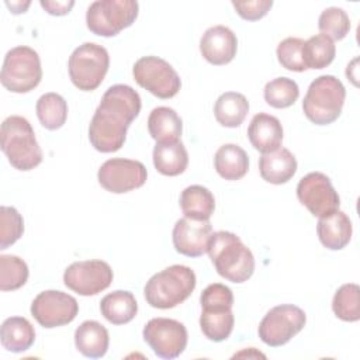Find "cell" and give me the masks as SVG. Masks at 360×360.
Listing matches in <instances>:
<instances>
[{
    "label": "cell",
    "mask_w": 360,
    "mask_h": 360,
    "mask_svg": "<svg viewBox=\"0 0 360 360\" xmlns=\"http://www.w3.org/2000/svg\"><path fill=\"white\" fill-rule=\"evenodd\" d=\"M141 97L128 84H114L105 90L89 125L93 148L103 153L122 148L127 129L139 115Z\"/></svg>",
    "instance_id": "1"
},
{
    "label": "cell",
    "mask_w": 360,
    "mask_h": 360,
    "mask_svg": "<svg viewBox=\"0 0 360 360\" xmlns=\"http://www.w3.org/2000/svg\"><path fill=\"white\" fill-rule=\"evenodd\" d=\"M207 252L217 273L231 283H245L255 271L253 253L233 232L211 233Z\"/></svg>",
    "instance_id": "2"
},
{
    "label": "cell",
    "mask_w": 360,
    "mask_h": 360,
    "mask_svg": "<svg viewBox=\"0 0 360 360\" xmlns=\"http://www.w3.org/2000/svg\"><path fill=\"white\" fill-rule=\"evenodd\" d=\"M0 138L1 150L14 169L28 172L42 162V150L27 118L21 115L7 117L1 124Z\"/></svg>",
    "instance_id": "3"
},
{
    "label": "cell",
    "mask_w": 360,
    "mask_h": 360,
    "mask_svg": "<svg viewBox=\"0 0 360 360\" xmlns=\"http://www.w3.org/2000/svg\"><path fill=\"white\" fill-rule=\"evenodd\" d=\"M197 284L195 273L183 264H173L153 274L145 288L146 302L159 309L174 308L186 301Z\"/></svg>",
    "instance_id": "4"
},
{
    "label": "cell",
    "mask_w": 360,
    "mask_h": 360,
    "mask_svg": "<svg viewBox=\"0 0 360 360\" xmlns=\"http://www.w3.org/2000/svg\"><path fill=\"white\" fill-rule=\"evenodd\" d=\"M345 98L343 83L332 75H322L309 84L302 101V110L312 124L328 125L339 118Z\"/></svg>",
    "instance_id": "5"
},
{
    "label": "cell",
    "mask_w": 360,
    "mask_h": 360,
    "mask_svg": "<svg viewBox=\"0 0 360 360\" xmlns=\"http://www.w3.org/2000/svg\"><path fill=\"white\" fill-rule=\"evenodd\" d=\"M41 79L42 68L37 51L20 45L6 53L0 73L4 89L13 93H28L39 84Z\"/></svg>",
    "instance_id": "6"
},
{
    "label": "cell",
    "mask_w": 360,
    "mask_h": 360,
    "mask_svg": "<svg viewBox=\"0 0 360 360\" xmlns=\"http://www.w3.org/2000/svg\"><path fill=\"white\" fill-rule=\"evenodd\" d=\"M110 56L104 46L94 42L79 45L69 56L68 69L72 83L83 91L96 90L104 80Z\"/></svg>",
    "instance_id": "7"
},
{
    "label": "cell",
    "mask_w": 360,
    "mask_h": 360,
    "mask_svg": "<svg viewBox=\"0 0 360 360\" xmlns=\"http://www.w3.org/2000/svg\"><path fill=\"white\" fill-rule=\"evenodd\" d=\"M138 10L139 6L135 0H97L87 8L86 24L96 35L114 37L132 25Z\"/></svg>",
    "instance_id": "8"
},
{
    "label": "cell",
    "mask_w": 360,
    "mask_h": 360,
    "mask_svg": "<svg viewBox=\"0 0 360 360\" xmlns=\"http://www.w3.org/2000/svg\"><path fill=\"white\" fill-rule=\"evenodd\" d=\"M135 82L159 98L174 97L180 87L181 80L173 66L158 56H142L132 68Z\"/></svg>",
    "instance_id": "9"
},
{
    "label": "cell",
    "mask_w": 360,
    "mask_h": 360,
    "mask_svg": "<svg viewBox=\"0 0 360 360\" xmlns=\"http://www.w3.org/2000/svg\"><path fill=\"white\" fill-rule=\"evenodd\" d=\"M307 322L305 312L292 304H281L271 308L259 323V338L271 347L288 343L302 330Z\"/></svg>",
    "instance_id": "10"
},
{
    "label": "cell",
    "mask_w": 360,
    "mask_h": 360,
    "mask_svg": "<svg viewBox=\"0 0 360 360\" xmlns=\"http://www.w3.org/2000/svg\"><path fill=\"white\" fill-rule=\"evenodd\" d=\"M143 340L160 359H176L187 346L186 326L170 318H153L143 328Z\"/></svg>",
    "instance_id": "11"
},
{
    "label": "cell",
    "mask_w": 360,
    "mask_h": 360,
    "mask_svg": "<svg viewBox=\"0 0 360 360\" xmlns=\"http://www.w3.org/2000/svg\"><path fill=\"white\" fill-rule=\"evenodd\" d=\"M297 197L300 202L318 218L338 211L340 205V198L330 179L321 172H311L300 180Z\"/></svg>",
    "instance_id": "12"
},
{
    "label": "cell",
    "mask_w": 360,
    "mask_h": 360,
    "mask_svg": "<svg viewBox=\"0 0 360 360\" xmlns=\"http://www.w3.org/2000/svg\"><path fill=\"white\" fill-rule=\"evenodd\" d=\"M148 172L143 163L124 158L105 160L97 173L100 186L114 194H122L142 187Z\"/></svg>",
    "instance_id": "13"
},
{
    "label": "cell",
    "mask_w": 360,
    "mask_h": 360,
    "mask_svg": "<svg viewBox=\"0 0 360 360\" xmlns=\"http://www.w3.org/2000/svg\"><path fill=\"white\" fill-rule=\"evenodd\" d=\"M112 269L103 260L72 263L63 273V283L79 295H96L112 283Z\"/></svg>",
    "instance_id": "14"
},
{
    "label": "cell",
    "mask_w": 360,
    "mask_h": 360,
    "mask_svg": "<svg viewBox=\"0 0 360 360\" xmlns=\"http://www.w3.org/2000/svg\"><path fill=\"white\" fill-rule=\"evenodd\" d=\"M77 312L79 304L76 298L58 290L39 292L31 304L32 316L41 326L48 329L70 323Z\"/></svg>",
    "instance_id": "15"
},
{
    "label": "cell",
    "mask_w": 360,
    "mask_h": 360,
    "mask_svg": "<svg viewBox=\"0 0 360 360\" xmlns=\"http://www.w3.org/2000/svg\"><path fill=\"white\" fill-rule=\"evenodd\" d=\"M212 233L210 221L181 218L173 228V246L187 257H198L208 249V242Z\"/></svg>",
    "instance_id": "16"
},
{
    "label": "cell",
    "mask_w": 360,
    "mask_h": 360,
    "mask_svg": "<svg viewBox=\"0 0 360 360\" xmlns=\"http://www.w3.org/2000/svg\"><path fill=\"white\" fill-rule=\"evenodd\" d=\"M238 49V39L232 30L225 25H214L208 28L200 41V52L211 65L229 63Z\"/></svg>",
    "instance_id": "17"
},
{
    "label": "cell",
    "mask_w": 360,
    "mask_h": 360,
    "mask_svg": "<svg viewBox=\"0 0 360 360\" xmlns=\"http://www.w3.org/2000/svg\"><path fill=\"white\" fill-rule=\"evenodd\" d=\"M259 172L263 180L271 184H284L297 172L295 156L283 146L266 152L259 159Z\"/></svg>",
    "instance_id": "18"
},
{
    "label": "cell",
    "mask_w": 360,
    "mask_h": 360,
    "mask_svg": "<svg viewBox=\"0 0 360 360\" xmlns=\"http://www.w3.org/2000/svg\"><path fill=\"white\" fill-rule=\"evenodd\" d=\"M248 138L252 146L262 153L274 150L283 141L281 122L274 115L259 112L249 124Z\"/></svg>",
    "instance_id": "19"
},
{
    "label": "cell",
    "mask_w": 360,
    "mask_h": 360,
    "mask_svg": "<svg viewBox=\"0 0 360 360\" xmlns=\"http://www.w3.org/2000/svg\"><path fill=\"white\" fill-rule=\"evenodd\" d=\"M200 316V328L204 336L212 342H222L229 338L233 329L235 318L232 305L204 304Z\"/></svg>",
    "instance_id": "20"
},
{
    "label": "cell",
    "mask_w": 360,
    "mask_h": 360,
    "mask_svg": "<svg viewBox=\"0 0 360 360\" xmlns=\"http://www.w3.org/2000/svg\"><path fill=\"white\" fill-rule=\"evenodd\" d=\"M352 221L343 211H335L321 217L316 225V233L321 243L330 250L343 249L352 239Z\"/></svg>",
    "instance_id": "21"
},
{
    "label": "cell",
    "mask_w": 360,
    "mask_h": 360,
    "mask_svg": "<svg viewBox=\"0 0 360 360\" xmlns=\"http://www.w3.org/2000/svg\"><path fill=\"white\" fill-rule=\"evenodd\" d=\"M75 345L83 356L100 359L108 350V330L97 321H84L75 332Z\"/></svg>",
    "instance_id": "22"
},
{
    "label": "cell",
    "mask_w": 360,
    "mask_h": 360,
    "mask_svg": "<svg viewBox=\"0 0 360 360\" xmlns=\"http://www.w3.org/2000/svg\"><path fill=\"white\" fill-rule=\"evenodd\" d=\"M148 131L156 143L177 142L183 132V122L173 108L156 107L148 117Z\"/></svg>",
    "instance_id": "23"
},
{
    "label": "cell",
    "mask_w": 360,
    "mask_h": 360,
    "mask_svg": "<svg viewBox=\"0 0 360 360\" xmlns=\"http://www.w3.org/2000/svg\"><path fill=\"white\" fill-rule=\"evenodd\" d=\"M0 340L6 350L11 353H22L35 342L34 326L22 316L7 318L0 328Z\"/></svg>",
    "instance_id": "24"
},
{
    "label": "cell",
    "mask_w": 360,
    "mask_h": 360,
    "mask_svg": "<svg viewBox=\"0 0 360 360\" xmlns=\"http://www.w3.org/2000/svg\"><path fill=\"white\" fill-rule=\"evenodd\" d=\"M100 311L110 323L124 325L135 318L138 312V304L132 292L117 290L103 297L100 302Z\"/></svg>",
    "instance_id": "25"
},
{
    "label": "cell",
    "mask_w": 360,
    "mask_h": 360,
    "mask_svg": "<svg viewBox=\"0 0 360 360\" xmlns=\"http://www.w3.org/2000/svg\"><path fill=\"white\" fill-rule=\"evenodd\" d=\"M214 166L222 179L239 180L249 170V158L239 145L225 143L215 152Z\"/></svg>",
    "instance_id": "26"
},
{
    "label": "cell",
    "mask_w": 360,
    "mask_h": 360,
    "mask_svg": "<svg viewBox=\"0 0 360 360\" xmlns=\"http://www.w3.org/2000/svg\"><path fill=\"white\" fill-rule=\"evenodd\" d=\"M180 208L187 218L208 221L214 214L215 200L207 187L193 184L181 191Z\"/></svg>",
    "instance_id": "27"
},
{
    "label": "cell",
    "mask_w": 360,
    "mask_h": 360,
    "mask_svg": "<svg viewBox=\"0 0 360 360\" xmlns=\"http://www.w3.org/2000/svg\"><path fill=\"white\" fill-rule=\"evenodd\" d=\"M249 112L248 98L236 91L222 93L214 105V115L218 124L226 128L239 127Z\"/></svg>",
    "instance_id": "28"
},
{
    "label": "cell",
    "mask_w": 360,
    "mask_h": 360,
    "mask_svg": "<svg viewBox=\"0 0 360 360\" xmlns=\"http://www.w3.org/2000/svg\"><path fill=\"white\" fill-rule=\"evenodd\" d=\"M153 165L160 174L179 176L187 169L188 153L180 141L156 143L153 148Z\"/></svg>",
    "instance_id": "29"
},
{
    "label": "cell",
    "mask_w": 360,
    "mask_h": 360,
    "mask_svg": "<svg viewBox=\"0 0 360 360\" xmlns=\"http://www.w3.org/2000/svg\"><path fill=\"white\" fill-rule=\"evenodd\" d=\"M37 115L46 129H59L68 118L66 100L58 93H45L37 101Z\"/></svg>",
    "instance_id": "30"
},
{
    "label": "cell",
    "mask_w": 360,
    "mask_h": 360,
    "mask_svg": "<svg viewBox=\"0 0 360 360\" xmlns=\"http://www.w3.org/2000/svg\"><path fill=\"white\" fill-rule=\"evenodd\" d=\"M336 55V46L330 38L318 34L304 42L302 56L307 69H323L329 66Z\"/></svg>",
    "instance_id": "31"
},
{
    "label": "cell",
    "mask_w": 360,
    "mask_h": 360,
    "mask_svg": "<svg viewBox=\"0 0 360 360\" xmlns=\"http://www.w3.org/2000/svg\"><path fill=\"white\" fill-rule=\"evenodd\" d=\"M332 309L335 315L345 322L360 319V288L354 283L343 284L333 295Z\"/></svg>",
    "instance_id": "32"
},
{
    "label": "cell",
    "mask_w": 360,
    "mask_h": 360,
    "mask_svg": "<svg viewBox=\"0 0 360 360\" xmlns=\"http://www.w3.org/2000/svg\"><path fill=\"white\" fill-rule=\"evenodd\" d=\"M263 96L269 105L274 108H287L298 100L300 89L292 79L276 77L264 86Z\"/></svg>",
    "instance_id": "33"
},
{
    "label": "cell",
    "mask_w": 360,
    "mask_h": 360,
    "mask_svg": "<svg viewBox=\"0 0 360 360\" xmlns=\"http://www.w3.org/2000/svg\"><path fill=\"white\" fill-rule=\"evenodd\" d=\"M27 263L14 255L0 256V290L14 291L21 288L28 280Z\"/></svg>",
    "instance_id": "34"
},
{
    "label": "cell",
    "mask_w": 360,
    "mask_h": 360,
    "mask_svg": "<svg viewBox=\"0 0 360 360\" xmlns=\"http://www.w3.org/2000/svg\"><path fill=\"white\" fill-rule=\"evenodd\" d=\"M318 28L322 35H326L332 41H340L350 31V18L343 8L329 7L321 13Z\"/></svg>",
    "instance_id": "35"
},
{
    "label": "cell",
    "mask_w": 360,
    "mask_h": 360,
    "mask_svg": "<svg viewBox=\"0 0 360 360\" xmlns=\"http://www.w3.org/2000/svg\"><path fill=\"white\" fill-rule=\"evenodd\" d=\"M24 232V221L14 207L0 208V249H7L15 243Z\"/></svg>",
    "instance_id": "36"
},
{
    "label": "cell",
    "mask_w": 360,
    "mask_h": 360,
    "mask_svg": "<svg viewBox=\"0 0 360 360\" xmlns=\"http://www.w3.org/2000/svg\"><path fill=\"white\" fill-rule=\"evenodd\" d=\"M304 39L297 37H288L283 39L277 46V59L283 68L291 72H304L307 70V66L304 63L302 56V48H304Z\"/></svg>",
    "instance_id": "37"
},
{
    "label": "cell",
    "mask_w": 360,
    "mask_h": 360,
    "mask_svg": "<svg viewBox=\"0 0 360 360\" xmlns=\"http://www.w3.org/2000/svg\"><path fill=\"white\" fill-rule=\"evenodd\" d=\"M236 13L248 21H256L263 18L273 7L271 0H248V1H232Z\"/></svg>",
    "instance_id": "38"
},
{
    "label": "cell",
    "mask_w": 360,
    "mask_h": 360,
    "mask_svg": "<svg viewBox=\"0 0 360 360\" xmlns=\"http://www.w3.org/2000/svg\"><path fill=\"white\" fill-rule=\"evenodd\" d=\"M39 4L51 15H65L72 10V7L75 6V1L73 0H69V1H58V0L56 1H53V0L44 1V0H41Z\"/></svg>",
    "instance_id": "39"
},
{
    "label": "cell",
    "mask_w": 360,
    "mask_h": 360,
    "mask_svg": "<svg viewBox=\"0 0 360 360\" xmlns=\"http://www.w3.org/2000/svg\"><path fill=\"white\" fill-rule=\"evenodd\" d=\"M7 4V7H10V10H11V13H14V14H21V13H24L28 7H30V1H25V3H22V1H11V3H6Z\"/></svg>",
    "instance_id": "40"
}]
</instances>
